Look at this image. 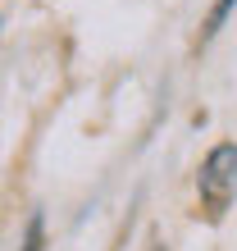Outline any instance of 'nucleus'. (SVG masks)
Here are the masks:
<instances>
[{"instance_id": "1", "label": "nucleus", "mask_w": 237, "mask_h": 251, "mask_svg": "<svg viewBox=\"0 0 237 251\" xmlns=\"http://www.w3.org/2000/svg\"><path fill=\"white\" fill-rule=\"evenodd\" d=\"M196 197H201V205H205L210 219H224L228 215V205L237 201V146L233 142H219L214 151L201 160Z\"/></svg>"}, {"instance_id": "2", "label": "nucleus", "mask_w": 237, "mask_h": 251, "mask_svg": "<svg viewBox=\"0 0 237 251\" xmlns=\"http://www.w3.org/2000/svg\"><path fill=\"white\" fill-rule=\"evenodd\" d=\"M237 9V0H214V9H210V19H205V27H201V41H210V37H219V27L228 23V14Z\"/></svg>"}, {"instance_id": "3", "label": "nucleus", "mask_w": 237, "mask_h": 251, "mask_svg": "<svg viewBox=\"0 0 237 251\" xmlns=\"http://www.w3.org/2000/svg\"><path fill=\"white\" fill-rule=\"evenodd\" d=\"M41 247H46V228H41V215H32L23 233V251H41Z\"/></svg>"}]
</instances>
